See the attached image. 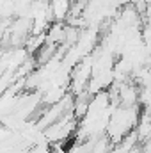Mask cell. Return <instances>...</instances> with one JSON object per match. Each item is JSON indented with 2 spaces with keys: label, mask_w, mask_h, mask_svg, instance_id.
<instances>
[{
  "label": "cell",
  "mask_w": 151,
  "mask_h": 153,
  "mask_svg": "<svg viewBox=\"0 0 151 153\" xmlns=\"http://www.w3.org/2000/svg\"><path fill=\"white\" fill-rule=\"evenodd\" d=\"M71 0H48V11L52 22H64L70 11Z\"/></svg>",
  "instance_id": "cell-1"
}]
</instances>
